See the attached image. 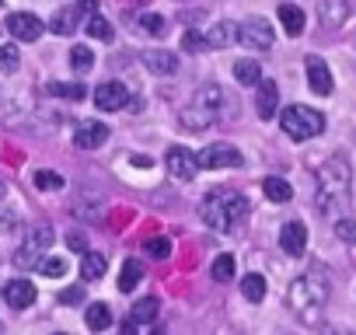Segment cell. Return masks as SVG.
Returning a JSON list of instances; mask_svg holds the SVG:
<instances>
[{"label": "cell", "instance_id": "6da1fadb", "mask_svg": "<svg viewBox=\"0 0 356 335\" xmlns=\"http://www.w3.org/2000/svg\"><path fill=\"white\" fill-rule=\"evenodd\" d=\"M349 196H353V168L342 154H335L318 168V193H314L318 213L335 220L349 206Z\"/></svg>", "mask_w": 356, "mask_h": 335}, {"label": "cell", "instance_id": "7a4b0ae2", "mask_svg": "<svg viewBox=\"0 0 356 335\" xmlns=\"http://www.w3.org/2000/svg\"><path fill=\"white\" fill-rule=\"evenodd\" d=\"M245 217H248V199L238 189H210L200 203V220L217 234L234 231Z\"/></svg>", "mask_w": 356, "mask_h": 335}, {"label": "cell", "instance_id": "3957f363", "mask_svg": "<svg viewBox=\"0 0 356 335\" xmlns=\"http://www.w3.org/2000/svg\"><path fill=\"white\" fill-rule=\"evenodd\" d=\"M286 304H290V311H293L297 321L314 325V321L321 318L325 304H328V279H325L321 272H304V276H297V279L290 283V290H286Z\"/></svg>", "mask_w": 356, "mask_h": 335}, {"label": "cell", "instance_id": "277c9868", "mask_svg": "<svg viewBox=\"0 0 356 335\" xmlns=\"http://www.w3.org/2000/svg\"><path fill=\"white\" fill-rule=\"evenodd\" d=\"M224 105H227L224 88L207 84V88H200L196 98L186 105V112H182V126H186V129H210L213 122H220Z\"/></svg>", "mask_w": 356, "mask_h": 335}, {"label": "cell", "instance_id": "5b68a950", "mask_svg": "<svg viewBox=\"0 0 356 335\" xmlns=\"http://www.w3.org/2000/svg\"><path fill=\"white\" fill-rule=\"evenodd\" d=\"M280 129H283L290 140L304 143V140L325 133V115H321L318 108H307V105H286V108L280 112Z\"/></svg>", "mask_w": 356, "mask_h": 335}, {"label": "cell", "instance_id": "8992f818", "mask_svg": "<svg viewBox=\"0 0 356 335\" xmlns=\"http://www.w3.org/2000/svg\"><path fill=\"white\" fill-rule=\"evenodd\" d=\"M53 241H56V234H53V227L49 224H35V227H29V238H25V245L18 248V255H15V262L25 269H32V265H39L42 262V255L53 248Z\"/></svg>", "mask_w": 356, "mask_h": 335}, {"label": "cell", "instance_id": "52a82bcc", "mask_svg": "<svg viewBox=\"0 0 356 335\" xmlns=\"http://www.w3.org/2000/svg\"><path fill=\"white\" fill-rule=\"evenodd\" d=\"M238 42H241L245 49H252V53H266V49H273L276 32H273V25H269L266 18L252 15L248 22L238 25Z\"/></svg>", "mask_w": 356, "mask_h": 335}, {"label": "cell", "instance_id": "ba28073f", "mask_svg": "<svg viewBox=\"0 0 356 335\" xmlns=\"http://www.w3.org/2000/svg\"><path fill=\"white\" fill-rule=\"evenodd\" d=\"M196 164L207 168V172H213V168H241L245 157H241V150L234 143H210V147H203L196 154Z\"/></svg>", "mask_w": 356, "mask_h": 335}, {"label": "cell", "instance_id": "9c48e42d", "mask_svg": "<svg viewBox=\"0 0 356 335\" xmlns=\"http://www.w3.org/2000/svg\"><path fill=\"white\" fill-rule=\"evenodd\" d=\"M164 168H168V175L175 182H193L196 172H200V164H196V154L186 150V147H171L164 154Z\"/></svg>", "mask_w": 356, "mask_h": 335}, {"label": "cell", "instance_id": "30bf717a", "mask_svg": "<svg viewBox=\"0 0 356 335\" xmlns=\"http://www.w3.org/2000/svg\"><path fill=\"white\" fill-rule=\"evenodd\" d=\"M95 105L102 112H119V108L129 105V88L122 81H105V84L95 88Z\"/></svg>", "mask_w": 356, "mask_h": 335}, {"label": "cell", "instance_id": "8fae6325", "mask_svg": "<svg viewBox=\"0 0 356 335\" xmlns=\"http://www.w3.org/2000/svg\"><path fill=\"white\" fill-rule=\"evenodd\" d=\"M8 32L18 42H39L42 39V22L29 11H15V15H8Z\"/></svg>", "mask_w": 356, "mask_h": 335}, {"label": "cell", "instance_id": "7c38bea8", "mask_svg": "<svg viewBox=\"0 0 356 335\" xmlns=\"http://www.w3.org/2000/svg\"><path fill=\"white\" fill-rule=\"evenodd\" d=\"M304 70H307V88L314 91V95H332V70H328V63L321 60V56H307L304 60Z\"/></svg>", "mask_w": 356, "mask_h": 335}, {"label": "cell", "instance_id": "4fadbf2b", "mask_svg": "<svg viewBox=\"0 0 356 335\" xmlns=\"http://www.w3.org/2000/svg\"><path fill=\"white\" fill-rule=\"evenodd\" d=\"M280 248L290 255V259H300L304 248H307V227L300 220H290L280 227Z\"/></svg>", "mask_w": 356, "mask_h": 335}, {"label": "cell", "instance_id": "5bb4252c", "mask_svg": "<svg viewBox=\"0 0 356 335\" xmlns=\"http://www.w3.org/2000/svg\"><path fill=\"white\" fill-rule=\"evenodd\" d=\"M255 112H259V119H276L280 115V84L276 81H259Z\"/></svg>", "mask_w": 356, "mask_h": 335}, {"label": "cell", "instance_id": "9a60e30c", "mask_svg": "<svg viewBox=\"0 0 356 335\" xmlns=\"http://www.w3.org/2000/svg\"><path fill=\"white\" fill-rule=\"evenodd\" d=\"M74 143L81 147V150H98L102 143H108V126L105 122H81L77 126V133H74Z\"/></svg>", "mask_w": 356, "mask_h": 335}, {"label": "cell", "instance_id": "2e32d148", "mask_svg": "<svg viewBox=\"0 0 356 335\" xmlns=\"http://www.w3.org/2000/svg\"><path fill=\"white\" fill-rule=\"evenodd\" d=\"M4 300H8V307L25 311V307L35 304V286H32L29 279H11V283L4 286Z\"/></svg>", "mask_w": 356, "mask_h": 335}, {"label": "cell", "instance_id": "e0dca14e", "mask_svg": "<svg viewBox=\"0 0 356 335\" xmlns=\"http://www.w3.org/2000/svg\"><path fill=\"white\" fill-rule=\"evenodd\" d=\"M143 67H147L150 74H157V77H171V74L178 70V56L168 53V49H147V53H143Z\"/></svg>", "mask_w": 356, "mask_h": 335}, {"label": "cell", "instance_id": "ac0fdd59", "mask_svg": "<svg viewBox=\"0 0 356 335\" xmlns=\"http://www.w3.org/2000/svg\"><path fill=\"white\" fill-rule=\"evenodd\" d=\"M318 18L325 28H342L349 22V4L346 0H321L318 4Z\"/></svg>", "mask_w": 356, "mask_h": 335}, {"label": "cell", "instance_id": "d6986e66", "mask_svg": "<svg viewBox=\"0 0 356 335\" xmlns=\"http://www.w3.org/2000/svg\"><path fill=\"white\" fill-rule=\"evenodd\" d=\"M81 8L74 4V8H60L53 18H49V28H53V35H74L77 32V25H81Z\"/></svg>", "mask_w": 356, "mask_h": 335}, {"label": "cell", "instance_id": "ffe728a7", "mask_svg": "<svg viewBox=\"0 0 356 335\" xmlns=\"http://www.w3.org/2000/svg\"><path fill=\"white\" fill-rule=\"evenodd\" d=\"M207 35V46L210 49H227L231 42H238V25L234 22H217L210 32H203Z\"/></svg>", "mask_w": 356, "mask_h": 335}, {"label": "cell", "instance_id": "44dd1931", "mask_svg": "<svg viewBox=\"0 0 356 335\" xmlns=\"http://www.w3.org/2000/svg\"><path fill=\"white\" fill-rule=\"evenodd\" d=\"M304 22H307V18H304V11H300L297 4H280V25H283L286 35L297 39V35L304 32Z\"/></svg>", "mask_w": 356, "mask_h": 335}, {"label": "cell", "instance_id": "7402d4cb", "mask_svg": "<svg viewBox=\"0 0 356 335\" xmlns=\"http://www.w3.org/2000/svg\"><path fill=\"white\" fill-rule=\"evenodd\" d=\"M105 269H108V259H105L102 252H88V255L81 259V279H84V283L102 279V276H105Z\"/></svg>", "mask_w": 356, "mask_h": 335}, {"label": "cell", "instance_id": "603a6c76", "mask_svg": "<svg viewBox=\"0 0 356 335\" xmlns=\"http://www.w3.org/2000/svg\"><path fill=\"white\" fill-rule=\"evenodd\" d=\"M140 279H143L140 259H126V262H122V272H119V290H122V293H133V290L140 286Z\"/></svg>", "mask_w": 356, "mask_h": 335}, {"label": "cell", "instance_id": "cb8c5ba5", "mask_svg": "<svg viewBox=\"0 0 356 335\" xmlns=\"http://www.w3.org/2000/svg\"><path fill=\"white\" fill-rule=\"evenodd\" d=\"M84 321H88V328H91V332H105V328L112 325V311H108V304H102V300L88 304Z\"/></svg>", "mask_w": 356, "mask_h": 335}, {"label": "cell", "instance_id": "d4e9b609", "mask_svg": "<svg viewBox=\"0 0 356 335\" xmlns=\"http://www.w3.org/2000/svg\"><path fill=\"white\" fill-rule=\"evenodd\" d=\"M234 77H238V84H245V88H259V81H262L259 60H238V63H234Z\"/></svg>", "mask_w": 356, "mask_h": 335}, {"label": "cell", "instance_id": "484cf974", "mask_svg": "<svg viewBox=\"0 0 356 335\" xmlns=\"http://www.w3.org/2000/svg\"><path fill=\"white\" fill-rule=\"evenodd\" d=\"M262 193H266V199H273V203H290L293 199V186L286 182V179H266L262 182Z\"/></svg>", "mask_w": 356, "mask_h": 335}, {"label": "cell", "instance_id": "4316f807", "mask_svg": "<svg viewBox=\"0 0 356 335\" xmlns=\"http://www.w3.org/2000/svg\"><path fill=\"white\" fill-rule=\"evenodd\" d=\"M157 311H161V304H157V297H143V300H136L133 307H129V318L143 328V325H150L154 318H157Z\"/></svg>", "mask_w": 356, "mask_h": 335}, {"label": "cell", "instance_id": "83f0119b", "mask_svg": "<svg viewBox=\"0 0 356 335\" xmlns=\"http://www.w3.org/2000/svg\"><path fill=\"white\" fill-rule=\"evenodd\" d=\"M241 293H245V300H252V304L266 300V276H262V272H248V276L241 279Z\"/></svg>", "mask_w": 356, "mask_h": 335}, {"label": "cell", "instance_id": "f1b7e54d", "mask_svg": "<svg viewBox=\"0 0 356 335\" xmlns=\"http://www.w3.org/2000/svg\"><path fill=\"white\" fill-rule=\"evenodd\" d=\"M136 25H140L147 35H154V39L168 35V22H164L161 15H154V11H140V15H136Z\"/></svg>", "mask_w": 356, "mask_h": 335}, {"label": "cell", "instance_id": "f546056e", "mask_svg": "<svg viewBox=\"0 0 356 335\" xmlns=\"http://www.w3.org/2000/svg\"><path fill=\"white\" fill-rule=\"evenodd\" d=\"M49 95H56V98H67V101H84V95H88V88L84 84H60V81H53L49 84Z\"/></svg>", "mask_w": 356, "mask_h": 335}, {"label": "cell", "instance_id": "4dcf8cb0", "mask_svg": "<svg viewBox=\"0 0 356 335\" xmlns=\"http://www.w3.org/2000/svg\"><path fill=\"white\" fill-rule=\"evenodd\" d=\"M213 283H231L234 279V255H217V262L210 265Z\"/></svg>", "mask_w": 356, "mask_h": 335}, {"label": "cell", "instance_id": "1f68e13d", "mask_svg": "<svg viewBox=\"0 0 356 335\" xmlns=\"http://www.w3.org/2000/svg\"><path fill=\"white\" fill-rule=\"evenodd\" d=\"M70 67H74V74H88L95 67V53L88 46H74L70 49Z\"/></svg>", "mask_w": 356, "mask_h": 335}, {"label": "cell", "instance_id": "d6a6232c", "mask_svg": "<svg viewBox=\"0 0 356 335\" xmlns=\"http://www.w3.org/2000/svg\"><path fill=\"white\" fill-rule=\"evenodd\" d=\"M39 272L42 276H49V279H60L63 272H67V259H60V255H42V262H39Z\"/></svg>", "mask_w": 356, "mask_h": 335}, {"label": "cell", "instance_id": "836d02e7", "mask_svg": "<svg viewBox=\"0 0 356 335\" xmlns=\"http://www.w3.org/2000/svg\"><path fill=\"white\" fill-rule=\"evenodd\" d=\"M18 67H22L18 46H0V70H4V74H15Z\"/></svg>", "mask_w": 356, "mask_h": 335}, {"label": "cell", "instance_id": "e575fe53", "mask_svg": "<svg viewBox=\"0 0 356 335\" xmlns=\"http://www.w3.org/2000/svg\"><path fill=\"white\" fill-rule=\"evenodd\" d=\"M88 35H91V39L108 42V39H112V25H108L102 15H91V18H88Z\"/></svg>", "mask_w": 356, "mask_h": 335}, {"label": "cell", "instance_id": "d590c367", "mask_svg": "<svg viewBox=\"0 0 356 335\" xmlns=\"http://www.w3.org/2000/svg\"><path fill=\"white\" fill-rule=\"evenodd\" d=\"M35 186L42 189V193H56V189H63V175H56V172H35Z\"/></svg>", "mask_w": 356, "mask_h": 335}, {"label": "cell", "instance_id": "8d00e7d4", "mask_svg": "<svg viewBox=\"0 0 356 335\" xmlns=\"http://www.w3.org/2000/svg\"><path fill=\"white\" fill-rule=\"evenodd\" d=\"M335 238L356 248V220H353V217H342V220H335Z\"/></svg>", "mask_w": 356, "mask_h": 335}, {"label": "cell", "instance_id": "74e56055", "mask_svg": "<svg viewBox=\"0 0 356 335\" xmlns=\"http://www.w3.org/2000/svg\"><path fill=\"white\" fill-rule=\"evenodd\" d=\"M143 252H147L150 259H168V255H171V241H168V238H150V241L143 245Z\"/></svg>", "mask_w": 356, "mask_h": 335}, {"label": "cell", "instance_id": "f35d334b", "mask_svg": "<svg viewBox=\"0 0 356 335\" xmlns=\"http://www.w3.org/2000/svg\"><path fill=\"white\" fill-rule=\"evenodd\" d=\"M182 49H186V53H203V49H210V46H207V35H203V32H186Z\"/></svg>", "mask_w": 356, "mask_h": 335}, {"label": "cell", "instance_id": "ab89813d", "mask_svg": "<svg viewBox=\"0 0 356 335\" xmlns=\"http://www.w3.org/2000/svg\"><path fill=\"white\" fill-rule=\"evenodd\" d=\"M0 220H4V227L11 231L15 227V213H11V203H8V186L0 182Z\"/></svg>", "mask_w": 356, "mask_h": 335}, {"label": "cell", "instance_id": "60d3db41", "mask_svg": "<svg viewBox=\"0 0 356 335\" xmlns=\"http://www.w3.org/2000/svg\"><path fill=\"white\" fill-rule=\"evenodd\" d=\"M81 293H84V279H81V286L63 290V293H60V304H77V300H81Z\"/></svg>", "mask_w": 356, "mask_h": 335}, {"label": "cell", "instance_id": "b9f144b4", "mask_svg": "<svg viewBox=\"0 0 356 335\" xmlns=\"http://www.w3.org/2000/svg\"><path fill=\"white\" fill-rule=\"evenodd\" d=\"M77 8L84 18H91V15H98V0H77Z\"/></svg>", "mask_w": 356, "mask_h": 335}, {"label": "cell", "instance_id": "7bdbcfd3", "mask_svg": "<svg viewBox=\"0 0 356 335\" xmlns=\"http://www.w3.org/2000/svg\"><path fill=\"white\" fill-rule=\"evenodd\" d=\"M88 245V238H81V234H70V248H84Z\"/></svg>", "mask_w": 356, "mask_h": 335}, {"label": "cell", "instance_id": "ee69618b", "mask_svg": "<svg viewBox=\"0 0 356 335\" xmlns=\"http://www.w3.org/2000/svg\"><path fill=\"white\" fill-rule=\"evenodd\" d=\"M122 4H147V0H122Z\"/></svg>", "mask_w": 356, "mask_h": 335}, {"label": "cell", "instance_id": "f6af8a7d", "mask_svg": "<svg viewBox=\"0 0 356 335\" xmlns=\"http://www.w3.org/2000/svg\"><path fill=\"white\" fill-rule=\"evenodd\" d=\"M0 4H4V0H0Z\"/></svg>", "mask_w": 356, "mask_h": 335}]
</instances>
